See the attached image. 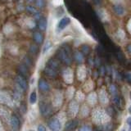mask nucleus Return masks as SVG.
I'll return each instance as SVG.
<instances>
[{
  "label": "nucleus",
  "instance_id": "obj_1",
  "mask_svg": "<svg viewBox=\"0 0 131 131\" xmlns=\"http://www.w3.org/2000/svg\"><path fill=\"white\" fill-rule=\"evenodd\" d=\"M71 50L68 48V47H63L58 51V57L63 61L65 64L70 65L71 63Z\"/></svg>",
  "mask_w": 131,
  "mask_h": 131
},
{
  "label": "nucleus",
  "instance_id": "obj_2",
  "mask_svg": "<svg viewBox=\"0 0 131 131\" xmlns=\"http://www.w3.org/2000/svg\"><path fill=\"white\" fill-rule=\"evenodd\" d=\"M16 84H18V86L20 88V89L22 90H26L27 87H28V84H27V82L25 79V77H23L22 75H17L16 77Z\"/></svg>",
  "mask_w": 131,
  "mask_h": 131
},
{
  "label": "nucleus",
  "instance_id": "obj_3",
  "mask_svg": "<svg viewBox=\"0 0 131 131\" xmlns=\"http://www.w3.org/2000/svg\"><path fill=\"white\" fill-rule=\"evenodd\" d=\"M39 109H40V112L42 113V115H43V116H48V115L51 112L50 106L47 103H45V102H40Z\"/></svg>",
  "mask_w": 131,
  "mask_h": 131
},
{
  "label": "nucleus",
  "instance_id": "obj_4",
  "mask_svg": "<svg viewBox=\"0 0 131 131\" xmlns=\"http://www.w3.org/2000/svg\"><path fill=\"white\" fill-rule=\"evenodd\" d=\"M49 128L52 130H58L61 128L60 122L57 119H53L49 122Z\"/></svg>",
  "mask_w": 131,
  "mask_h": 131
},
{
  "label": "nucleus",
  "instance_id": "obj_5",
  "mask_svg": "<svg viewBox=\"0 0 131 131\" xmlns=\"http://www.w3.org/2000/svg\"><path fill=\"white\" fill-rule=\"evenodd\" d=\"M18 71L20 72V75H22L23 77H27L29 75V71L27 67L25 64H21L18 67Z\"/></svg>",
  "mask_w": 131,
  "mask_h": 131
},
{
  "label": "nucleus",
  "instance_id": "obj_6",
  "mask_svg": "<svg viewBox=\"0 0 131 131\" xmlns=\"http://www.w3.org/2000/svg\"><path fill=\"white\" fill-rule=\"evenodd\" d=\"M44 73L46 74L48 76H50V77H56L57 75V72L56 70L50 67H48V66H47V67H45Z\"/></svg>",
  "mask_w": 131,
  "mask_h": 131
},
{
  "label": "nucleus",
  "instance_id": "obj_7",
  "mask_svg": "<svg viewBox=\"0 0 131 131\" xmlns=\"http://www.w3.org/2000/svg\"><path fill=\"white\" fill-rule=\"evenodd\" d=\"M39 89L41 90V91L47 92L48 90H49V84L45 80H40L39 81Z\"/></svg>",
  "mask_w": 131,
  "mask_h": 131
},
{
  "label": "nucleus",
  "instance_id": "obj_8",
  "mask_svg": "<svg viewBox=\"0 0 131 131\" xmlns=\"http://www.w3.org/2000/svg\"><path fill=\"white\" fill-rule=\"evenodd\" d=\"M70 22H71V19H70L69 17H64L59 21L58 28L60 29V30H62V29H64L68 24H70Z\"/></svg>",
  "mask_w": 131,
  "mask_h": 131
},
{
  "label": "nucleus",
  "instance_id": "obj_9",
  "mask_svg": "<svg viewBox=\"0 0 131 131\" xmlns=\"http://www.w3.org/2000/svg\"><path fill=\"white\" fill-rule=\"evenodd\" d=\"M11 125L12 126V128L15 129H17L20 126V122H19V120L18 118L16 117V116H12L11 117Z\"/></svg>",
  "mask_w": 131,
  "mask_h": 131
},
{
  "label": "nucleus",
  "instance_id": "obj_10",
  "mask_svg": "<svg viewBox=\"0 0 131 131\" xmlns=\"http://www.w3.org/2000/svg\"><path fill=\"white\" fill-rule=\"evenodd\" d=\"M38 26L40 30H45L47 28V20L45 18H40L39 20V23H38Z\"/></svg>",
  "mask_w": 131,
  "mask_h": 131
},
{
  "label": "nucleus",
  "instance_id": "obj_11",
  "mask_svg": "<svg viewBox=\"0 0 131 131\" xmlns=\"http://www.w3.org/2000/svg\"><path fill=\"white\" fill-rule=\"evenodd\" d=\"M77 124L78 122L76 121H70L67 123V125H66V129H74L77 126Z\"/></svg>",
  "mask_w": 131,
  "mask_h": 131
},
{
  "label": "nucleus",
  "instance_id": "obj_12",
  "mask_svg": "<svg viewBox=\"0 0 131 131\" xmlns=\"http://www.w3.org/2000/svg\"><path fill=\"white\" fill-rule=\"evenodd\" d=\"M34 39L37 43H41L43 42V37L42 35V34L39 32H35L34 34Z\"/></svg>",
  "mask_w": 131,
  "mask_h": 131
},
{
  "label": "nucleus",
  "instance_id": "obj_13",
  "mask_svg": "<svg viewBox=\"0 0 131 131\" xmlns=\"http://www.w3.org/2000/svg\"><path fill=\"white\" fill-rule=\"evenodd\" d=\"M48 67H50L53 69H55L56 71L57 69L59 68V64L57 63V61L54 59H50L48 61Z\"/></svg>",
  "mask_w": 131,
  "mask_h": 131
},
{
  "label": "nucleus",
  "instance_id": "obj_14",
  "mask_svg": "<svg viewBox=\"0 0 131 131\" xmlns=\"http://www.w3.org/2000/svg\"><path fill=\"white\" fill-rule=\"evenodd\" d=\"M26 10L29 12H30V13L32 14H36V13H38V10L36 9V8L35 7H33V6H27L26 7Z\"/></svg>",
  "mask_w": 131,
  "mask_h": 131
},
{
  "label": "nucleus",
  "instance_id": "obj_15",
  "mask_svg": "<svg viewBox=\"0 0 131 131\" xmlns=\"http://www.w3.org/2000/svg\"><path fill=\"white\" fill-rule=\"evenodd\" d=\"M38 51H39V48L37 45H35V44L31 45L30 48V52L32 53V54H36V53L38 52Z\"/></svg>",
  "mask_w": 131,
  "mask_h": 131
},
{
  "label": "nucleus",
  "instance_id": "obj_16",
  "mask_svg": "<svg viewBox=\"0 0 131 131\" xmlns=\"http://www.w3.org/2000/svg\"><path fill=\"white\" fill-rule=\"evenodd\" d=\"M37 100V94L35 92H33L31 94H30V103H35V102Z\"/></svg>",
  "mask_w": 131,
  "mask_h": 131
},
{
  "label": "nucleus",
  "instance_id": "obj_17",
  "mask_svg": "<svg viewBox=\"0 0 131 131\" xmlns=\"http://www.w3.org/2000/svg\"><path fill=\"white\" fill-rule=\"evenodd\" d=\"M114 9L116 12V13L119 15H121L124 13V9H123V7L121 6H115Z\"/></svg>",
  "mask_w": 131,
  "mask_h": 131
},
{
  "label": "nucleus",
  "instance_id": "obj_18",
  "mask_svg": "<svg viewBox=\"0 0 131 131\" xmlns=\"http://www.w3.org/2000/svg\"><path fill=\"white\" fill-rule=\"evenodd\" d=\"M24 62H25V65H26V67H31V66H32V61H31V60H30V57H25Z\"/></svg>",
  "mask_w": 131,
  "mask_h": 131
},
{
  "label": "nucleus",
  "instance_id": "obj_19",
  "mask_svg": "<svg viewBox=\"0 0 131 131\" xmlns=\"http://www.w3.org/2000/svg\"><path fill=\"white\" fill-rule=\"evenodd\" d=\"M75 57L76 61H79V62H81V61H83V56H82V54H81L80 52H75Z\"/></svg>",
  "mask_w": 131,
  "mask_h": 131
},
{
  "label": "nucleus",
  "instance_id": "obj_20",
  "mask_svg": "<svg viewBox=\"0 0 131 131\" xmlns=\"http://www.w3.org/2000/svg\"><path fill=\"white\" fill-rule=\"evenodd\" d=\"M36 6L39 7H43L44 6L43 0H36Z\"/></svg>",
  "mask_w": 131,
  "mask_h": 131
},
{
  "label": "nucleus",
  "instance_id": "obj_21",
  "mask_svg": "<svg viewBox=\"0 0 131 131\" xmlns=\"http://www.w3.org/2000/svg\"><path fill=\"white\" fill-rule=\"evenodd\" d=\"M51 43H47L46 44H45V47H44V48H43V52H47V50H48L49 48H51Z\"/></svg>",
  "mask_w": 131,
  "mask_h": 131
},
{
  "label": "nucleus",
  "instance_id": "obj_22",
  "mask_svg": "<svg viewBox=\"0 0 131 131\" xmlns=\"http://www.w3.org/2000/svg\"><path fill=\"white\" fill-rule=\"evenodd\" d=\"M82 51H83L84 54H87V53H89V48L88 46H83L82 47Z\"/></svg>",
  "mask_w": 131,
  "mask_h": 131
},
{
  "label": "nucleus",
  "instance_id": "obj_23",
  "mask_svg": "<svg viewBox=\"0 0 131 131\" xmlns=\"http://www.w3.org/2000/svg\"><path fill=\"white\" fill-rule=\"evenodd\" d=\"M38 130L39 131H45L46 130V128L43 126V125H40L39 127H38Z\"/></svg>",
  "mask_w": 131,
  "mask_h": 131
},
{
  "label": "nucleus",
  "instance_id": "obj_24",
  "mask_svg": "<svg viewBox=\"0 0 131 131\" xmlns=\"http://www.w3.org/2000/svg\"><path fill=\"white\" fill-rule=\"evenodd\" d=\"M80 130H91V128L89 126H84L80 129Z\"/></svg>",
  "mask_w": 131,
  "mask_h": 131
},
{
  "label": "nucleus",
  "instance_id": "obj_25",
  "mask_svg": "<svg viewBox=\"0 0 131 131\" xmlns=\"http://www.w3.org/2000/svg\"><path fill=\"white\" fill-rule=\"evenodd\" d=\"M127 123H128L129 126L130 127V129H131V117H129L128 119H127Z\"/></svg>",
  "mask_w": 131,
  "mask_h": 131
},
{
  "label": "nucleus",
  "instance_id": "obj_26",
  "mask_svg": "<svg viewBox=\"0 0 131 131\" xmlns=\"http://www.w3.org/2000/svg\"><path fill=\"white\" fill-rule=\"evenodd\" d=\"M93 2L96 4H99L101 3V0H93Z\"/></svg>",
  "mask_w": 131,
  "mask_h": 131
},
{
  "label": "nucleus",
  "instance_id": "obj_27",
  "mask_svg": "<svg viewBox=\"0 0 131 131\" xmlns=\"http://www.w3.org/2000/svg\"><path fill=\"white\" fill-rule=\"evenodd\" d=\"M128 50L129 51V52L131 53V45H129V46L128 47Z\"/></svg>",
  "mask_w": 131,
  "mask_h": 131
},
{
  "label": "nucleus",
  "instance_id": "obj_28",
  "mask_svg": "<svg viewBox=\"0 0 131 131\" xmlns=\"http://www.w3.org/2000/svg\"><path fill=\"white\" fill-rule=\"evenodd\" d=\"M129 112L131 113V106H130V107H129Z\"/></svg>",
  "mask_w": 131,
  "mask_h": 131
},
{
  "label": "nucleus",
  "instance_id": "obj_29",
  "mask_svg": "<svg viewBox=\"0 0 131 131\" xmlns=\"http://www.w3.org/2000/svg\"><path fill=\"white\" fill-rule=\"evenodd\" d=\"M28 1H29V2H33L34 0H28Z\"/></svg>",
  "mask_w": 131,
  "mask_h": 131
},
{
  "label": "nucleus",
  "instance_id": "obj_30",
  "mask_svg": "<svg viewBox=\"0 0 131 131\" xmlns=\"http://www.w3.org/2000/svg\"><path fill=\"white\" fill-rule=\"evenodd\" d=\"M130 97H131V93H130Z\"/></svg>",
  "mask_w": 131,
  "mask_h": 131
}]
</instances>
